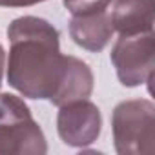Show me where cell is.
I'll use <instances>...</instances> for the list:
<instances>
[{
	"label": "cell",
	"instance_id": "cell-1",
	"mask_svg": "<svg viewBox=\"0 0 155 155\" xmlns=\"http://www.w3.org/2000/svg\"><path fill=\"white\" fill-rule=\"evenodd\" d=\"M8 82L28 99L53 102L68 71L69 57L60 53L58 31L38 17H18L8 28Z\"/></svg>",
	"mask_w": 155,
	"mask_h": 155
},
{
	"label": "cell",
	"instance_id": "cell-2",
	"mask_svg": "<svg viewBox=\"0 0 155 155\" xmlns=\"http://www.w3.org/2000/svg\"><path fill=\"white\" fill-rule=\"evenodd\" d=\"M48 142L26 102L11 93L0 95V155H44Z\"/></svg>",
	"mask_w": 155,
	"mask_h": 155
},
{
	"label": "cell",
	"instance_id": "cell-3",
	"mask_svg": "<svg viewBox=\"0 0 155 155\" xmlns=\"http://www.w3.org/2000/svg\"><path fill=\"white\" fill-rule=\"evenodd\" d=\"M115 150L119 155H151L155 151V106L135 99L115 106L111 115Z\"/></svg>",
	"mask_w": 155,
	"mask_h": 155
},
{
	"label": "cell",
	"instance_id": "cell-4",
	"mask_svg": "<svg viewBox=\"0 0 155 155\" xmlns=\"http://www.w3.org/2000/svg\"><path fill=\"white\" fill-rule=\"evenodd\" d=\"M111 62L115 66L120 84L135 88L151 84L155 69V38L151 33L120 35L111 49Z\"/></svg>",
	"mask_w": 155,
	"mask_h": 155
},
{
	"label": "cell",
	"instance_id": "cell-5",
	"mask_svg": "<svg viewBox=\"0 0 155 155\" xmlns=\"http://www.w3.org/2000/svg\"><path fill=\"white\" fill-rule=\"evenodd\" d=\"M57 131L64 144L73 148H86L93 144L102 130L101 110L88 99L71 101L58 106Z\"/></svg>",
	"mask_w": 155,
	"mask_h": 155
},
{
	"label": "cell",
	"instance_id": "cell-6",
	"mask_svg": "<svg viewBox=\"0 0 155 155\" xmlns=\"http://www.w3.org/2000/svg\"><path fill=\"white\" fill-rule=\"evenodd\" d=\"M113 24L111 15L108 9L82 13V15H73L69 22V35L77 46L82 49L99 53L102 51L113 35Z\"/></svg>",
	"mask_w": 155,
	"mask_h": 155
},
{
	"label": "cell",
	"instance_id": "cell-7",
	"mask_svg": "<svg viewBox=\"0 0 155 155\" xmlns=\"http://www.w3.org/2000/svg\"><path fill=\"white\" fill-rule=\"evenodd\" d=\"M153 0H115L111 24L120 35L153 31Z\"/></svg>",
	"mask_w": 155,
	"mask_h": 155
},
{
	"label": "cell",
	"instance_id": "cell-8",
	"mask_svg": "<svg viewBox=\"0 0 155 155\" xmlns=\"http://www.w3.org/2000/svg\"><path fill=\"white\" fill-rule=\"evenodd\" d=\"M93 91V73L86 62H82L77 57H69L68 62V71L64 77V82L60 86L58 95L51 104L62 106L71 101L79 99H88Z\"/></svg>",
	"mask_w": 155,
	"mask_h": 155
},
{
	"label": "cell",
	"instance_id": "cell-9",
	"mask_svg": "<svg viewBox=\"0 0 155 155\" xmlns=\"http://www.w3.org/2000/svg\"><path fill=\"white\" fill-rule=\"evenodd\" d=\"M111 2L113 0H64V6L71 15H82V13L108 9Z\"/></svg>",
	"mask_w": 155,
	"mask_h": 155
},
{
	"label": "cell",
	"instance_id": "cell-10",
	"mask_svg": "<svg viewBox=\"0 0 155 155\" xmlns=\"http://www.w3.org/2000/svg\"><path fill=\"white\" fill-rule=\"evenodd\" d=\"M42 2V0H0V8H28Z\"/></svg>",
	"mask_w": 155,
	"mask_h": 155
},
{
	"label": "cell",
	"instance_id": "cell-11",
	"mask_svg": "<svg viewBox=\"0 0 155 155\" xmlns=\"http://www.w3.org/2000/svg\"><path fill=\"white\" fill-rule=\"evenodd\" d=\"M2 75H4V48L0 44V86H2Z\"/></svg>",
	"mask_w": 155,
	"mask_h": 155
},
{
	"label": "cell",
	"instance_id": "cell-12",
	"mask_svg": "<svg viewBox=\"0 0 155 155\" xmlns=\"http://www.w3.org/2000/svg\"><path fill=\"white\" fill-rule=\"evenodd\" d=\"M42 2H44V0H42Z\"/></svg>",
	"mask_w": 155,
	"mask_h": 155
}]
</instances>
